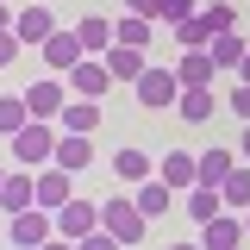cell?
<instances>
[{
	"mask_svg": "<svg viewBox=\"0 0 250 250\" xmlns=\"http://www.w3.org/2000/svg\"><path fill=\"white\" fill-rule=\"evenodd\" d=\"M57 125H62V131H82V138H94V125H100V100H82V94H75V100L57 113Z\"/></svg>",
	"mask_w": 250,
	"mask_h": 250,
	"instance_id": "obj_18",
	"label": "cell"
},
{
	"mask_svg": "<svg viewBox=\"0 0 250 250\" xmlns=\"http://www.w3.org/2000/svg\"><path fill=\"white\" fill-rule=\"evenodd\" d=\"M69 200H75V175L57 169V163H44V175H38V207L57 213V207H69Z\"/></svg>",
	"mask_w": 250,
	"mask_h": 250,
	"instance_id": "obj_9",
	"label": "cell"
},
{
	"mask_svg": "<svg viewBox=\"0 0 250 250\" xmlns=\"http://www.w3.org/2000/svg\"><path fill=\"white\" fill-rule=\"evenodd\" d=\"M169 250H200V244H169Z\"/></svg>",
	"mask_w": 250,
	"mask_h": 250,
	"instance_id": "obj_38",
	"label": "cell"
},
{
	"mask_svg": "<svg viewBox=\"0 0 250 250\" xmlns=\"http://www.w3.org/2000/svg\"><path fill=\"white\" fill-rule=\"evenodd\" d=\"M125 13H138V19H156V25H163V0H125Z\"/></svg>",
	"mask_w": 250,
	"mask_h": 250,
	"instance_id": "obj_31",
	"label": "cell"
},
{
	"mask_svg": "<svg viewBox=\"0 0 250 250\" xmlns=\"http://www.w3.org/2000/svg\"><path fill=\"white\" fill-rule=\"evenodd\" d=\"M57 156V131H50V119H31L13 131V163L19 169H38V163H50Z\"/></svg>",
	"mask_w": 250,
	"mask_h": 250,
	"instance_id": "obj_1",
	"label": "cell"
},
{
	"mask_svg": "<svg viewBox=\"0 0 250 250\" xmlns=\"http://www.w3.org/2000/svg\"><path fill=\"white\" fill-rule=\"evenodd\" d=\"M131 88H138V106H175V94H182V75H175V69H144V75H138V82H131Z\"/></svg>",
	"mask_w": 250,
	"mask_h": 250,
	"instance_id": "obj_4",
	"label": "cell"
},
{
	"mask_svg": "<svg viewBox=\"0 0 250 250\" xmlns=\"http://www.w3.org/2000/svg\"><path fill=\"white\" fill-rule=\"evenodd\" d=\"M0 31H13V6H0Z\"/></svg>",
	"mask_w": 250,
	"mask_h": 250,
	"instance_id": "obj_35",
	"label": "cell"
},
{
	"mask_svg": "<svg viewBox=\"0 0 250 250\" xmlns=\"http://www.w3.org/2000/svg\"><path fill=\"white\" fill-rule=\"evenodd\" d=\"M19 50H25V44H19V31H0V69L19 57Z\"/></svg>",
	"mask_w": 250,
	"mask_h": 250,
	"instance_id": "obj_32",
	"label": "cell"
},
{
	"mask_svg": "<svg viewBox=\"0 0 250 250\" xmlns=\"http://www.w3.org/2000/svg\"><path fill=\"white\" fill-rule=\"evenodd\" d=\"M207 50H213V62H219V75H238V62L250 57V38L244 31H219L213 44H207Z\"/></svg>",
	"mask_w": 250,
	"mask_h": 250,
	"instance_id": "obj_16",
	"label": "cell"
},
{
	"mask_svg": "<svg viewBox=\"0 0 250 250\" xmlns=\"http://www.w3.org/2000/svg\"><path fill=\"white\" fill-rule=\"evenodd\" d=\"M13 31H19V44L38 50V44L57 31V13H50V6H25V13H13Z\"/></svg>",
	"mask_w": 250,
	"mask_h": 250,
	"instance_id": "obj_13",
	"label": "cell"
},
{
	"mask_svg": "<svg viewBox=\"0 0 250 250\" xmlns=\"http://www.w3.org/2000/svg\"><path fill=\"white\" fill-rule=\"evenodd\" d=\"M194 13H200V0H163V25H182Z\"/></svg>",
	"mask_w": 250,
	"mask_h": 250,
	"instance_id": "obj_29",
	"label": "cell"
},
{
	"mask_svg": "<svg viewBox=\"0 0 250 250\" xmlns=\"http://www.w3.org/2000/svg\"><path fill=\"white\" fill-rule=\"evenodd\" d=\"M38 50H44V69H50V75H69L75 62L88 57V50H82V38H75V25H57L44 44H38Z\"/></svg>",
	"mask_w": 250,
	"mask_h": 250,
	"instance_id": "obj_5",
	"label": "cell"
},
{
	"mask_svg": "<svg viewBox=\"0 0 250 250\" xmlns=\"http://www.w3.org/2000/svg\"><path fill=\"white\" fill-rule=\"evenodd\" d=\"M238 150H244V156H250V125H244V138H238Z\"/></svg>",
	"mask_w": 250,
	"mask_h": 250,
	"instance_id": "obj_36",
	"label": "cell"
},
{
	"mask_svg": "<svg viewBox=\"0 0 250 250\" xmlns=\"http://www.w3.org/2000/svg\"><path fill=\"white\" fill-rule=\"evenodd\" d=\"M88 231H100V207H94V200H82V194H75L69 207H57V238H69V244H75V238H88Z\"/></svg>",
	"mask_w": 250,
	"mask_h": 250,
	"instance_id": "obj_8",
	"label": "cell"
},
{
	"mask_svg": "<svg viewBox=\"0 0 250 250\" xmlns=\"http://www.w3.org/2000/svg\"><path fill=\"white\" fill-rule=\"evenodd\" d=\"M219 194H225V213H244V207H250V169H231Z\"/></svg>",
	"mask_w": 250,
	"mask_h": 250,
	"instance_id": "obj_26",
	"label": "cell"
},
{
	"mask_svg": "<svg viewBox=\"0 0 250 250\" xmlns=\"http://www.w3.org/2000/svg\"><path fill=\"white\" fill-rule=\"evenodd\" d=\"M75 250H125L113 231H88V238H75Z\"/></svg>",
	"mask_w": 250,
	"mask_h": 250,
	"instance_id": "obj_30",
	"label": "cell"
},
{
	"mask_svg": "<svg viewBox=\"0 0 250 250\" xmlns=\"http://www.w3.org/2000/svg\"><path fill=\"white\" fill-rule=\"evenodd\" d=\"M200 19H207V31H238V6H231V0H213V6H200Z\"/></svg>",
	"mask_w": 250,
	"mask_h": 250,
	"instance_id": "obj_28",
	"label": "cell"
},
{
	"mask_svg": "<svg viewBox=\"0 0 250 250\" xmlns=\"http://www.w3.org/2000/svg\"><path fill=\"white\" fill-rule=\"evenodd\" d=\"M238 75H244V82H250V57H244V62H238Z\"/></svg>",
	"mask_w": 250,
	"mask_h": 250,
	"instance_id": "obj_37",
	"label": "cell"
},
{
	"mask_svg": "<svg viewBox=\"0 0 250 250\" xmlns=\"http://www.w3.org/2000/svg\"><path fill=\"white\" fill-rule=\"evenodd\" d=\"M38 250H75V244H69V238H50V244H38Z\"/></svg>",
	"mask_w": 250,
	"mask_h": 250,
	"instance_id": "obj_34",
	"label": "cell"
},
{
	"mask_svg": "<svg viewBox=\"0 0 250 250\" xmlns=\"http://www.w3.org/2000/svg\"><path fill=\"white\" fill-rule=\"evenodd\" d=\"M113 31H119V44H150V31H156V19H138V13H125V19H113Z\"/></svg>",
	"mask_w": 250,
	"mask_h": 250,
	"instance_id": "obj_27",
	"label": "cell"
},
{
	"mask_svg": "<svg viewBox=\"0 0 250 250\" xmlns=\"http://www.w3.org/2000/svg\"><path fill=\"white\" fill-rule=\"evenodd\" d=\"M156 175L175 188V194H188V188L200 182V156H188V150H169V156H156Z\"/></svg>",
	"mask_w": 250,
	"mask_h": 250,
	"instance_id": "obj_10",
	"label": "cell"
},
{
	"mask_svg": "<svg viewBox=\"0 0 250 250\" xmlns=\"http://www.w3.org/2000/svg\"><path fill=\"white\" fill-rule=\"evenodd\" d=\"M238 250H250V244H238Z\"/></svg>",
	"mask_w": 250,
	"mask_h": 250,
	"instance_id": "obj_41",
	"label": "cell"
},
{
	"mask_svg": "<svg viewBox=\"0 0 250 250\" xmlns=\"http://www.w3.org/2000/svg\"><path fill=\"white\" fill-rule=\"evenodd\" d=\"M6 238H13L19 250L50 244V238H57V213H44V207H25V213H13V219H6Z\"/></svg>",
	"mask_w": 250,
	"mask_h": 250,
	"instance_id": "obj_3",
	"label": "cell"
},
{
	"mask_svg": "<svg viewBox=\"0 0 250 250\" xmlns=\"http://www.w3.org/2000/svg\"><path fill=\"white\" fill-rule=\"evenodd\" d=\"M50 163H57V169H69V175H82V169L94 163V144L82 138V131H57V156H50Z\"/></svg>",
	"mask_w": 250,
	"mask_h": 250,
	"instance_id": "obj_14",
	"label": "cell"
},
{
	"mask_svg": "<svg viewBox=\"0 0 250 250\" xmlns=\"http://www.w3.org/2000/svg\"><path fill=\"white\" fill-rule=\"evenodd\" d=\"M175 75H182V88H213L219 62H213V50H182L175 57Z\"/></svg>",
	"mask_w": 250,
	"mask_h": 250,
	"instance_id": "obj_12",
	"label": "cell"
},
{
	"mask_svg": "<svg viewBox=\"0 0 250 250\" xmlns=\"http://www.w3.org/2000/svg\"><path fill=\"white\" fill-rule=\"evenodd\" d=\"M238 244H250V238H244V219L219 213V219L200 225V250H238Z\"/></svg>",
	"mask_w": 250,
	"mask_h": 250,
	"instance_id": "obj_11",
	"label": "cell"
},
{
	"mask_svg": "<svg viewBox=\"0 0 250 250\" xmlns=\"http://www.w3.org/2000/svg\"><path fill=\"white\" fill-rule=\"evenodd\" d=\"M238 163H231V150H200V182L207 188H225V175H231Z\"/></svg>",
	"mask_w": 250,
	"mask_h": 250,
	"instance_id": "obj_24",
	"label": "cell"
},
{
	"mask_svg": "<svg viewBox=\"0 0 250 250\" xmlns=\"http://www.w3.org/2000/svg\"><path fill=\"white\" fill-rule=\"evenodd\" d=\"M100 231H113V238H119V244H138V238H144V231H150V219H144V207H138V200H106V207H100Z\"/></svg>",
	"mask_w": 250,
	"mask_h": 250,
	"instance_id": "obj_2",
	"label": "cell"
},
{
	"mask_svg": "<svg viewBox=\"0 0 250 250\" xmlns=\"http://www.w3.org/2000/svg\"><path fill=\"white\" fill-rule=\"evenodd\" d=\"M175 113H182L188 125L213 119V88H182V94H175Z\"/></svg>",
	"mask_w": 250,
	"mask_h": 250,
	"instance_id": "obj_23",
	"label": "cell"
},
{
	"mask_svg": "<svg viewBox=\"0 0 250 250\" xmlns=\"http://www.w3.org/2000/svg\"><path fill=\"white\" fill-rule=\"evenodd\" d=\"M25 207H38V175H6V188H0V213L13 219V213H25Z\"/></svg>",
	"mask_w": 250,
	"mask_h": 250,
	"instance_id": "obj_15",
	"label": "cell"
},
{
	"mask_svg": "<svg viewBox=\"0 0 250 250\" xmlns=\"http://www.w3.org/2000/svg\"><path fill=\"white\" fill-rule=\"evenodd\" d=\"M0 6H13V0H0Z\"/></svg>",
	"mask_w": 250,
	"mask_h": 250,
	"instance_id": "obj_40",
	"label": "cell"
},
{
	"mask_svg": "<svg viewBox=\"0 0 250 250\" xmlns=\"http://www.w3.org/2000/svg\"><path fill=\"white\" fill-rule=\"evenodd\" d=\"M138 207H144V219H156V213H169V200H175V188L163 182V175H150V182H138V194H131Z\"/></svg>",
	"mask_w": 250,
	"mask_h": 250,
	"instance_id": "obj_22",
	"label": "cell"
},
{
	"mask_svg": "<svg viewBox=\"0 0 250 250\" xmlns=\"http://www.w3.org/2000/svg\"><path fill=\"white\" fill-rule=\"evenodd\" d=\"M244 238H250V207H244Z\"/></svg>",
	"mask_w": 250,
	"mask_h": 250,
	"instance_id": "obj_39",
	"label": "cell"
},
{
	"mask_svg": "<svg viewBox=\"0 0 250 250\" xmlns=\"http://www.w3.org/2000/svg\"><path fill=\"white\" fill-rule=\"evenodd\" d=\"M182 200H188V219H200V225L225 213V194H219V188H207V182H194V188L182 194Z\"/></svg>",
	"mask_w": 250,
	"mask_h": 250,
	"instance_id": "obj_21",
	"label": "cell"
},
{
	"mask_svg": "<svg viewBox=\"0 0 250 250\" xmlns=\"http://www.w3.org/2000/svg\"><path fill=\"white\" fill-rule=\"evenodd\" d=\"M75 38H82V50H88V57H106V50L119 44L113 19H82V25H75Z\"/></svg>",
	"mask_w": 250,
	"mask_h": 250,
	"instance_id": "obj_19",
	"label": "cell"
},
{
	"mask_svg": "<svg viewBox=\"0 0 250 250\" xmlns=\"http://www.w3.org/2000/svg\"><path fill=\"white\" fill-rule=\"evenodd\" d=\"M19 125H31V106H25V94H0V131L13 138Z\"/></svg>",
	"mask_w": 250,
	"mask_h": 250,
	"instance_id": "obj_25",
	"label": "cell"
},
{
	"mask_svg": "<svg viewBox=\"0 0 250 250\" xmlns=\"http://www.w3.org/2000/svg\"><path fill=\"white\" fill-rule=\"evenodd\" d=\"M113 175L138 188V182H150V175H156V163H150L144 150H138V144H125V150H113Z\"/></svg>",
	"mask_w": 250,
	"mask_h": 250,
	"instance_id": "obj_17",
	"label": "cell"
},
{
	"mask_svg": "<svg viewBox=\"0 0 250 250\" xmlns=\"http://www.w3.org/2000/svg\"><path fill=\"white\" fill-rule=\"evenodd\" d=\"M231 113H238V119H250V82H238V88H231Z\"/></svg>",
	"mask_w": 250,
	"mask_h": 250,
	"instance_id": "obj_33",
	"label": "cell"
},
{
	"mask_svg": "<svg viewBox=\"0 0 250 250\" xmlns=\"http://www.w3.org/2000/svg\"><path fill=\"white\" fill-rule=\"evenodd\" d=\"M106 69H113V82H138L150 62H144V50H138V44H113V50H106Z\"/></svg>",
	"mask_w": 250,
	"mask_h": 250,
	"instance_id": "obj_20",
	"label": "cell"
},
{
	"mask_svg": "<svg viewBox=\"0 0 250 250\" xmlns=\"http://www.w3.org/2000/svg\"><path fill=\"white\" fill-rule=\"evenodd\" d=\"M25 106H31V119H50V125H57V113L69 106V82H62V75L31 82V88H25Z\"/></svg>",
	"mask_w": 250,
	"mask_h": 250,
	"instance_id": "obj_6",
	"label": "cell"
},
{
	"mask_svg": "<svg viewBox=\"0 0 250 250\" xmlns=\"http://www.w3.org/2000/svg\"><path fill=\"white\" fill-rule=\"evenodd\" d=\"M62 82L82 94V100H100V94L113 88V69H106V57H82L75 69H69V75H62Z\"/></svg>",
	"mask_w": 250,
	"mask_h": 250,
	"instance_id": "obj_7",
	"label": "cell"
}]
</instances>
